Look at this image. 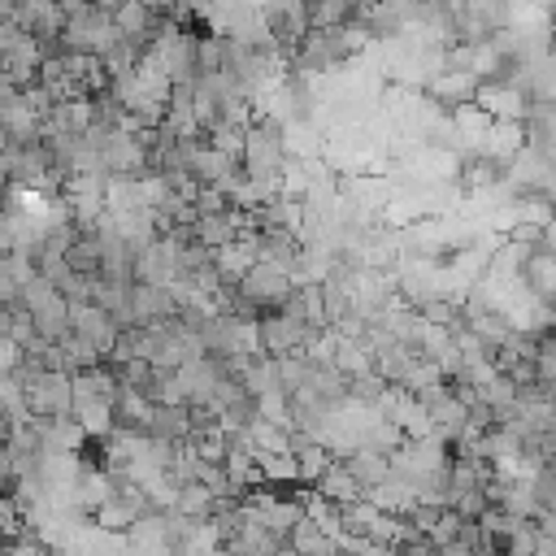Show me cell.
Returning a JSON list of instances; mask_svg holds the SVG:
<instances>
[{
	"label": "cell",
	"mask_w": 556,
	"mask_h": 556,
	"mask_svg": "<svg viewBox=\"0 0 556 556\" xmlns=\"http://www.w3.org/2000/svg\"><path fill=\"white\" fill-rule=\"evenodd\" d=\"M326 330L313 326V321H300L282 308H265L256 313L252 321V339H256V352L265 356H300V352H313V343L321 339Z\"/></svg>",
	"instance_id": "obj_1"
},
{
	"label": "cell",
	"mask_w": 556,
	"mask_h": 556,
	"mask_svg": "<svg viewBox=\"0 0 556 556\" xmlns=\"http://www.w3.org/2000/svg\"><path fill=\"white\" fill-rule=\"evenodd\" d=\"M13 378L22 382L30 417H70V374L65 369H30L17 361Z\"/></svg>",
	"instance_id": "obj_2"
},
{
	"label": "cell",
	"mask_w": 556,
	"mask_h": 556,
	"mask_svg": "<svg viewBox=\"0 0 556 556\" xmlns=\"http://www.w3.org/2000/svg\"><path fill=\"white\" fill-rule=\"evenodd\" d=\"M178 308L174 300V287L169 282H130V321L135 326H156V321H169Z\"/></svg>",
	"instance_id": "obj_3"
},
{
	"label": "cell",
	"mask_w": 556,
	"mask_h": 556,
	"mask_svg": "<svg viewBox=\"0 0 556 556\" xmlns=\"http://www.w3.org/2000/svg\"><path fill=\"white\" fill-rule=\"evenodd\" d=\"M70 330H74L91 352H100V361L109 356V348H113V339H117V321H113L104 308H96L91 300L70 304Z\"/></svg>",
	"instance_id": "obj_4"
},
{
	"label": "cell",
	"mask_w": 556,
	"mask_h": 556,
	"mask_svg": "<svg viewBox=\"0 0 556 556\" xmlns=\"http://www.w3.org/2000/svg\"><path fill=\"white\" fill-rule=\"evenodd\" d=\"M39 61H43L39 43L22 30V35H13V39L0 48V78H9V83H17V87H26V83H35Z\"/></svg>",
	"instance_id": "obj_5"
},
{
	"label": "cell",
	"mask_w": 556,
	"mask_h": 556,
	"mask_svg": "<svg viewBox=\"0 0 556 556\" xmlns=\"http://www.w3.org/2000/svg\"><path fill=\"white\" fill-rule=\"evenodd\" d=\"M239 230H243V208H239V204H230V208H213V213H195V222H191L195 243H204L208 252H217L222 243H230Z\"/></svg>",
	"instance_id": "obj_6"
},
{
	"label": "cell",
	"mask_w": 556,
	"mask_h": 556,
	"mask_svg": "<svg viewBox=\"0 0 556 556\" xmlns=\"http://www.w3.org/2000/svg\"><path fill=\"white\" fill-rule=\"evenodd\" d=\"M187 413H191V408H187L182 400H161V404H152L143 434H148V439H156V443L178 447V443H187V430H191Z\"/></svg>",
	"instance_id": "obj_7"
},
{
	"label": "cell",
	"mask_w": 556,
	"mask_h": 556,
	"mask_svg": "<svg viewBox=\"0 0 556 556\" xmlns=\"http://www.w3.org/2000/svg\"><path fill=\"white\" fill-rule=\"evenodd\" d=\"M308 482H313V491H317L321 500H330V504H352V500H361V482L352 478V469H348L339 456H326V465H321Z\"/></svg>",
	"instance_id": "obj_8"
},
{
	"label": "cell",
	"mask_w": 556,
	"mask_h": 556,
	"mask_svg": "<svg viewBox=\"0 0 556 556\" xmlns=\"http://www.w3.org/2000/svg\"><path fill=\"white\" fill-rule=\"evenodd\" d=\"M87 126L91 130H126V104L117 100V91H109V83L87 91Z\"/></svg>",
	"instance_id": "obj_9"
},
{
	"label": "cell",
	"mask_w": 556,
	"mask_h": 556,
	"mask_svg": "<svg viewBox=\"0 0 556 556\" xmlns=\"http://www.w3.org/2000/svg\"><path fill=\"white\" fill-rule=\"evenodd\" d=\"M148 413H152V400H143L135 387H117V395H113V430L143 434Z\"/></svg>",
	"instance_id": "obj_10"
},
{
	"label": "cell",
	"mask_w": 556,
	"mask_h": 556,
	"mask_svg": "<svg viewBox=\"0 0 556 556\" xmlns=\"http://www.w3.org/2000/svg\"><path fill=\"white\" fill-rule=\"evenodd\" d=\"M13 486H17V465H13V452L0 443V500L13 495Z\"/></svg>",
	"instance_id": "obj_11"
}]
</instances>
